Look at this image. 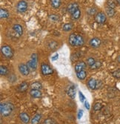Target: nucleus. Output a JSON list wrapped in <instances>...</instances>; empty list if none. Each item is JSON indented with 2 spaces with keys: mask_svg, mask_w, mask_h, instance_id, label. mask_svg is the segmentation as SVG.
Masks as SVG:
<instances>
[{
  "mask_svg": "<svg viewBox=\"0 0 120 124\" xmlns=\"http://www.w3.org/2000/svg\"><path fill=\"white\" fill-rule=\"evenodd\" d=\"M14 109V106L11 103H2L0 105V111L1 115L5 117L9 116Z\"/></svg>",
  "mask_w": 120,
  "mask_h": 124,
  "instance_id": "nucleus-1",
  "label": "nucleus"
},
{
  "mask_svg": "<svg viewBox=\"0 0 120 124\" xmlns=\"http://www.w3.org/2000/svg\"><path fill=\"white\" fill-rule=\"evenodd\" d=\"M2 54L7 59H10L14 56V52L12 48L8 46H4L1 48Z\"/></svg>",
  "mask_w": 120,
  "mask_h": 124,
  "instance_id": "nucleus-2",
  "label": "nucleus"
},
{
  "mask_svg": "<svg viewBox=\"0 0 120 124\" xmlns=\"http://www.w3.org/2000/svg\"><path fill=\"white\" fill-rule=\"evenodd\" d=\"M38 57L36 54H33L31 55V59L28 62V66L31 70H36L37 68Z\"/></svg>",
  "mask_w": 120,
  "mask_h": 124,
  "instance_id": "nucleus-3",
  "label": "nucleus"
},
{
  "mask_svg": "<svg viewBox=\"0 0 120 124\" xmlns=\"http://www.w3.org/2000/svg\"><path fill=\"white\" fill-rule=\"evenodd\" d=\"M41 70H42V74H44V75H50L53 73V69H51V67L50 65H48V64H45V63L42 64Z\"/></svg>",
  "mask_w": 120,
  "mask_h": 124,
  "instance_id": "nucleus-4",
  "label": "nucleus"
},
{
  "mask_svg": "<svg viewBox=\"0 0 120 124\" xmlns=\"http://www.w3.org/2000/svg\"><path fill=\"white\" fill-rule=\"evenodd\" d=\"M16 9L18 10V12L19 13H24L28 9V4L24 0H21V1L19 2L17 5H16Z\"/></svg>",
  "mask_w": 120,
  "mask_h": 124,
  "instance_id": "nucleus-5",
  "label": "nucleus"
},
{
  "mask_svg": "<svg viewBox=\"0 0 120 124\" xmlns=\"http://www.w3.org/2000/svg\"><path fill=\"white\" fill-rule=\"evenodd\" d=\"M95 21L99 24H103L106 21V15L103 12L97 13L95 16Z\"/></svg>",
  "mask_w": 120,
  "mask_h": 124,
  "instance_id": "nucleus-6",
  "label": "nucleus"
},
{
  "mask_svg": "<svg viewBox=\"0 0 120 124\" xmlns=\"http://www.w3.org/2000/svg\"><path fill=\"white\" fill-rule=\"evenodd\" d=\"M19 72L24 75V76H28L30 73V69L28 66V65H25L24 63H21L19 65Z\"/></svg>",
  "mask_w": 120,
  "mask_h": 124,
  "instance_id": "nucleus-7",
  "label": "nucleus"
},
{
  "mask_svg": "<svg viewBox=\"0 0 120 124\" xmlns=\"http://www.w3.org/2000/svg\"><path fill=\"white\" fill-rule=\"evenodd\" d=\"M67 94L71 99L75 98V97H76V86L74 85H70L68 86Z\"/></svg>",
  "mask_w": 120,
  "mask_h": 124,
  "instance_id": "nucleus-8",
  "label": "nucleus"
},
{
  "mask_svg": "<svg viewBox=\"0 0 120 124\" xmlns=\"http://www.w3.org/2000/svg\"><path fill=\"white\" fill-rule=\"evenodd\" d=\"M67 9H68V11L70 14H73L76 10L79 9V5H78V4L76 3V2H73V3L70 4L68 6V8Z\"/></svg>",
  "mask_w": 120,
  "mask_h": 124,
  "instance_id": "nucleus-9",
  "label": "nucleus"
},
{
  "mask_svg": "<svg viewBox=\"0 0 120 124\" xmlns=\"http://www.w3.org/2000/svg\"><path fill=\"white\" fill-rule=\"evenodd\" d=\"M85 68H86V63L84 62H78L77 64L76 65L75 71H76V73H78V72H80V71H83Z\"/></svg>",
  "mask_w": 120,
  "mask_h": 124,
  "instance_id": "nucleus-10",
  "label": "nucleus"
},
{
  "mask_svg": "<svg viewBox=\"0 0 120 124\" xmlns=\"http://www.w3.org/2000/svg\"><path fill=\"white\" fill-rule=\"evenodd\" d=\"M90 45L93 48H98L101 45V40L99 38H93L90 40Z\"/></svg>",
  "mask_w": 120,
  "mask_h": 124,
  "instance_id": "nucleus-11",
  "label": "nucleus"
},
{
  "mask_svg": "<svg viewBox=\"0 0 120 124\" xmlns=\"http://www.w3.org/2000/svg\"><path fill=\"white\" fill-rule=\"evenodd\" d=\"M30 94L34 98H40L42 97V92H40V90L36 89H31L30 92Z\"/></svg>",
  "mask_w": 120,
  "mask_h": 124,
  "instance_id": "nucleus-12",
  "label": "nucleus"
},
{
  "mask_svg": "<svg viewBox=\"0 0 120 124\" xmlns=\"http://www.w3.org/2000/svg\"><path fill=\"white\" fill-rule=\"evenodd\" d=\"M13 29L18 35L21 36L23 34V28H22V27H21V25H20L19 24H16V25H14Z\"/></svg>",
  "mask_w": 120,
  "mask_h": 124,
  "instance_id": "nucleus-13",
  "label": "nucleus"
},
{
  "mask_svg": "<svg viewBox=\"0 0 120 124\" xmlns=\"http://www.w3.org/2000/svg\"><path fill=\"white\" fill-rule=\"evenodd\" d=\"M76 34H74V33H71L69 37L68 41L71 46H76Z\"/></svg>",
  "mask_w": 120,
  "mask_h": 124,
  "instance_id": "nucleus-14",
  "label": "nucleus"
},
{
  "mask_svg": "<svg viewBox=\"0 0 120 124\" xmlns=\"http://www.w3.org/2000/svg\"><path fill=\"white\" fill-rule=\"evenodd\" d=\"M20 119L21 121L24 122L25 123H28L30 120V116L27 113H21L20 114Z\"/></svg>",
  "mask_w": 120,
  "mask_h": 124,
  "instance_id": "nucleus-15",
  "label": "nucleus"
},
{
  "mask_svg": "<svg viewBox=\"0 0 120 124\" xmlns=\"http://www.w3.org/2000/svg\"><path fill=\"white\" fill-rule=\"evenodd\" d=\"M28 84L27 83L24 82V83H21L19 85L18 90H19V92H25L26 91V90L28 89Z\"/></svg>",
  "mask_w": 120,
  "mask_h": 124,
  "instance_id": "nucleus-16",
  "label": "nucleus"
},
{
  "mask_svg": "<svg viewBox=\"0 0 120 124\" xmlns=\"http://www.w3.org/2000/svg\"><path fill=\"white\" fill-rule=\"evenodd\" d=\"M106 14L108 16L110 17H112L115 15L116 14V11L114 10V8H110V7H107L106 8Z\"/></svg>",
  "mask_w": 120,
  "mask_h": 124,
  "instance_id": "nucleus-17",
  "label": "nucleus"
},
{
  "mask_svg": "<svg viewBox=\"0 0 120 124\" xmlns=\"http://www.w3.org/2000/svg\"><path fill=\"white\" fill-rule=\"evenodd\" d=\"M97 81L94 79H91V80L88 82V85L91 89H95L96 88Z\"/></svg>",
  "mask_w": 120,
  "mask_h": 124,
  "instance_id": "nucleus-18",
  "label": "nucleus"
},
{
  "mask_svg": "<svg viewBox=\"0 0 120 124\" xmlns=\"http://www.w3.org/2000/svg\"><path fill=\"white\" fill-rule=\"evenodd\" d=\"M84 44V39L82 36L77 35L76 36V46H82Z\"/></svg>",
  "mask_w": 120,
  "mask_h": 124,
  "instance_id": "nucleus-19",
  "label": "nucleus"
},
{
  "mask_svg": "<svg viewBox=\"0 0 120 124\" xmlns=\"http://www.w3.org/2000/svg\"><path fill=\"white\" fill-rule=\"evenodd\" d=\"M0 16H1L2 19H5L7 18L9 16V13L8 11L5 9L1 8L0 9Z\"/></svg>",
  "mask_w": 120,
  "mask_h": 124,
  "instance_id": "nucleus-20",
  "label": "nucleus"
},
{
  "mask_svg": "<svg viewBox=\"0 0 120 124\" xmlns=\"http://www.w3.org/2000/svg\"><path fill=\"white\" fill-rule=\"evenodd\" d=\"M31 89H36V90H41L42 88V85L41 84V83L39 82H35L34 83H32L30 85Z\"/></svg>",
  "mask_w": 120,
  "mask_h": 124,
  "instance_id": "nucleus-21",
  "label": "nucleus"
},
{
  "mask_svg": "<svg viewBox=\"0 0 120 124\" xmlns=\"http://www.w3.org/2000/svg\"><path fill=\"white\" fill-rule=\"evenodd\" d=\"M51 2V5L54 8H58L61 5V0H50Z\"/></svg>",
  "mask_w": 120,
  "mask_h": 124,
  "instance_id": "nucleus-22",
  "label": "nucleus"
},
{
  "mask_svg": "<svg viewBox=\"0 0 120 124\" xmlns=\"http://www.w3.org/2000/svg\"><path fill=\"white\" fill-rule=\"evenodd\" d=\"M76 76H77V77L79 79V80H85L86 76H87V72L85 71H82L80 72H78V73H76Z\"/></svg>",
  "mask_w": 120,
  "mask_h": 124,
  "instance_id": "nucleus-23",
  "label": "nucleus"
},
{
  "mask_svg": "<svg viewBox=\"0 0 120 124\" xmlns=\"http://www.w3.org/2000/svg\"><path fill=\"white\" fill-rule=\"evenodd\" d=\"M41 118H42V115H39V114L36 115L34 118L32 119L31 123H32V124H38L39 122L40 121Z\"/></svg>",
  "mask_w": 120,
  "mask_h": 124,
  "instance_id": "nucleus-24",
  "label": "nucleus"
},
{
  "mask_svg": "<svg viewBox=\"0 0 120 124\" xmlns=\"http://www.w3.org/2000/svg\"><path fill=\"white\" fill-rule=\"evenodd\" d=\"M101 66H102V63L99 61H96L93 65H92L91 66H90V69H92V70L98 69H99Z\"/></svg>",
  "mask_w": 120,
  "mask_h": 124,
  "instance_id": "nucleus-25",
  "label": "nucleus"
},
{
  "mask_svg": "<svg viewBox=\"0 0 120 124\" xmlns=\"http://www.w3.org/2000/svg\"><path fill=\"white\" fill-rule=\"evenodd\" d=\"M48 47L51 50H54L58 47V43L55 41H51L48 43Z\"/></svg>",
  "mask_w": 120,
  "mask_h": 124,
  "instance_id": "nucleus-26",
  "label": "nucleus"
},
{
  "mask_svg": "<svg viewBox=\"0 0 120 124\" xmlns=\"http://www.w3.org/2000/svg\"><path fill=\"white\" fill-rule=\"evenodd\" d=\"M80 16H81V11L79 9H78L72 14V18L76 20V19H78L80 17Z\"/></svg>",
  "mask_w": 120,
  "mask_h": 124,
  "instance_id": "nucleus-27",
  "label": "nucleus"
},
{
  "mask_svg": "<svg viewBox=\"0 0 120 124\" xmlns=\"http://www.w3.org/2000/svg\"><path fill=\"white\" fill-rule=\"evenodd\" d=\"M116 3L117 2H116V0H107V7H110V8H116Z\"/></svg>",
  "mask_w": 120,
  "mask_h": 124,
  "instance_id": "nucleus-28",
  "label": "nucleus"
},
{
  "mask_svg": "<svg viewBox=\"0 0 120 124\" xmlns=\"http://www.w3.org/2000/svg\"><path fill=\"white\" fill-rule=\"evenodd\" d=\"M72 28H73V24L71 23H66L62 27V29L64 31H70Z\"/></svg>",
  "mask_w": 120,
  "mask_h": 124,
  "instance_id": "nucleus-29",
  "label": "nucleus"
},
{
  "mask_svg": "<svg viewBox=\"0 0 120 124\" xmlns=\"http://www.w3.org/2000/svg\"><path fill=\"white\" fill-rule=\"evenodd\" d=\"M7 73H8V69H7V67L4 65L0 66V74L3 76V75H6Z\"/></svg>",
  "mask_w": 120,
  "mask_h": 124,
  "instance_id": "nucleus-30",
  "label": "nucleus"
},
{
  "mask_svg": "<svg viewBox=\"0 0 120 124\" xmlns=\"http://www.w3.org/2000/svg\"><path fill=\"white\" fill-rule=\"evenodd\" d=\"M49 19H50V21L54 22H56L59 21V17L56 14H50L49 16Z\"/></svg>",
  "mask_w": 120,
  "mask_h": 124,
  "instance_id": "nucleus-31",
  "label": "nucleus"
},
{
  "mask_svg": "<svg viewBox=\"0 0 120 124\" xmlns=\"http://www.w3.org/2000/svg\"><path fill=\"white\" fill-rule=\"evenodd\" d=\"M80 56L81 55H80L79 53H75V54H72V56H71V60H72V61H73V62L77 61L79 60V58L80 57Z\"/></svg>",
  "mask_w": 120,
  "mask_h": 124,
  "instance_id": "nucleus-32",
  "label": "nucleus"
},
{
  "mask_svg": "<svg viewBox=\"0 0 120 124\" xmlns=\"http://www.w3.org/2000/svg\"><path fill=\"white\" fill-rule=\"evenodd\" d=\"M43 124H57V123L56 122V120H54L52 118H48L44 121Z\"/></svg>",
  "mask_w": 120,
  "mask_h": 124,
  "instance_id": "nucleus-33",
  "label": "nucleus"
},
{
  "mask_svg": "<svg viewBox=\"0 0 120 124\" xmlns=\"http://www.w3.org/2000/svg\"><path fill=\"white\" fill-rule=\"evenodd\" d=\"M95 62H96V60L93 57H88L87 59V64H88L89 66H91L92 65H93L95 63Z\"/></svg>",
  "mask_w": 120,
  "mask_h": 124,
  "instance_id": "nucleus-34",
  "label": "nucleus"
},
{
  "mask_svg": "<svg viewBox=\"0 0 120 124\" xmlns=\"http://www.w3.org/2000/svg\"><path fill=\"white\" fill-rule=\"evenodd\" d=\"M102 105L101 103H96L93 106V108L95 111H99L102 109Z\"/></svg>",
  "mask_w": 120,
  "mask_h": 124,
  "instance_id": "nucleus-35",
  "label": "nucleus"
},
{
  "mask_svg": "<svg viewBox=\"0 0 120 124\" xmlns=\"http://www.w3.org/2000/svg\"><path fill=\"white\" fill-rule=\"evenodd\" d=\"M112 75L114 77H116V78H117V79H119L120 78V71H113V73H112Z\"/></svg>",
  "mask_w": 120,
  "mask_h": 124,
  "instance_id": "nucleus-36",
  "label": "nucleus"
},
{
  "mask_svg": "<svg viewBox=\"0 0 120 124\" xmlns=\"http://www.w3.org/2000/svg\"><path fill=\"white\" fill-rule=\"evenodd\" d=\"M96 8H90L89 10H88V14H90V15H94L95 14H96Z\"/></svg>",
  "mask_w": 120,
  "mask_h": 124,
  "instance_id": "nucleus-37",
  "label": "nucleus"
},
{
  "mask_svg": "<svg viewBox=\"0 0 120 124\" xmlns=\"http://www.w3.org/2000/svg\"><path fill=\"white\" fill-rule=\"evenodd\" d=\"M79 98H80V100H81V102H84L85 101V96L83 95V94L81 92H79Z\"/></svg>",
  "mask_w": 120,
  "mask_h": 124,
  "instance_id": "nucleus-38",
  "label": "nucleus"
},
{
  "mask_svg": "<svg viewBox=\"0 0 120 124\" xmlns=\"http://www.w3.org/2000/svg\"><path fill=\"white\" fill-rule=\"evenodd\" d=\"M82 115H83V111L81 109V110L79 111V113H78V118L80 119V118L82 117Z\"/></svg>",
  "mask_w": 120,
  "mask_h": 124,
  "instance_id": "nucleus-39",
  "label": "nucleus"
},
{
  "mask_svg": "<svg viewBox=\"0 0 120 124\" xmlns=\"http://www.w3.org/2000/svg\"><path fill=\"white\" fill-rule=\"evenodd\" d=\"M85 107H86L87 109H90V105H89L88 102H87V101H85Z\"/></svg>",
  "mask_w": 120,
  "mask_h": 124,
  "instance_id": "nucleus-40",
  "label": "nucleus"
},
{
  "mask_svg": "<svg viewBox=\"0 0 120 124\" xmlns=\"http://www.w3.org/2000/svg\"><path fill=\"white\" fill-rule=\"evenodd\" d=\"M58 56H59L58 54H56L53 57H52V60H57L58 59Z\"/></svg>",
  "mask_w": 120,
  "mask_h": 124,
  "instance_id": "nucleus-41",
  "label": "nucleus"
},
{
  "mask_svg": "<svg viewBox=\"0 0 120 124\" xmlns=\"http://www.w3.org/2000/svg\"><path fill=\"white\" fill-rule=\"evenodd\" d=\"M117 60H118V62L120 63V56H119V57H118V58H117Z\"/></svg>",
  "mask_w": 120,
  "mask_h": 124,
  "instance_id": "nucleus-42",
  "label": "nucleus"
},
{
  "mask_svg": "<svg viewBox=\"0 0 120 124\" xmlns=\"http://www.w3.org/2000/svg\"><path fill=\"white\" fill-rule=\"evenodd\" d=\"M116 2L120 5V0H116Z\"/></svg>",
  "mask_w": 120,
  "mask_h": 124,
  "instance_id": "nucleus-43",
  "label": "nucleus"
}]
</instances>
